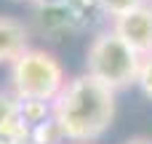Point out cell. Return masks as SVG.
Segmentation results:
<instances>
[{
    "label": "cell",
    "mask_w": 152,
    "mask_h": 144,
    "mask_svg": "<svg viewBox=\"0 0 152 144\" xmlns=\"http://www.w3.org/2000/svg\"><path fill=\"white\" fill-rule=\"evenodd\" d=\"M16 144H32V142H29V139H24V142H16Z\"/></svg>",
    "instance_id": "12"
},
{
    "label": "cell",
    "mask_w": 152,
    "mask_h": 144,
    "mask_svg": "<svg viewBox=\"0 0 152 144\" xmlns=\"http://www.w3.org/2000/svg\"><path fill=\"white\" fill-rule=\"evenodd\" d=\"M94 3H96L99 13H104V16H110V19H118V16H123V13L139 8V5L147 3V0H94Z\"/></svg>",
    "instance_id": "8"
},
{
    "label": "cell",
    "mask_w": 152,
    "mask_h": 144,
    "mask_svg": "<svg viewBox=\"0 0 152 144\" xmlns=\"http://www.w3.org/2000/svg\"><path fill=\"white\" fill-rule=\"evenodd\" d=\"M139 64H142L139 51L131 43H126L115 27L102 29L86 51V72L102 80L104 86H110L112 91H123L134 86L139 75Z\"/></svg>",
    "instance_id": "2"
},
{
    "label": "cell",
    "mask_w": 152,
    "mask_h": 144,
    "mask_svg": "<svg viewBox=\"0 0 152 144\" xmlns=\"http://www.w3.org/2000/svg\"><path fill=\"white\" fill-rule=\"evenodd\" d=\"M136 86L142 88L144 96H150V99H152V53H150V56H142L139 75H136Z\"/></svg>",
    "instance_id": "9"
},
{
    "label": "cell",
    "mask_w": 152,
    "mask_h": 144,
    "mask_svg": "<svg viewBox=\"0 0 152 144\" xmlns=\"http://www.w3.org/2000/svg\"><path fill=\"white\" fill-rule=\"evenodd\" d=\"M147 3H152V0H147Z\"/></svg>",
    "instance_id": "14"
},
{
    "label": "cell",
    "mask_w": 152,
    "mask_h": 144,
    "mask_svg": "<svg viewBox=\"0 0 152 144\" xmlns=\"http://www.w3.org/2000/svg\"><path fill=\"white\" fill-rule=\"evenodd\" d=\"M115 94L110 86L96 80L94 75L83 72L77 77H69L59 96L51 102V115L64 136V142L72 144H91L99 142L115 120Z\"/></svg>",
    "instance_id": "1"
},
{
    "label": "cell",
    "mask_w": 152,
    "mask_h": 144,
    "mask_svg": "<svg viewBox=\"0 0 152 144\" xmlns=\"http://www.w3.org/2000/svg\"><path fill=\"white\" fill-rule=\"evenodd\" d=\"M126 144H152V139H147V136H136V139H128Z\"/></svg>",
    "instance_id": "11"
},
{
    "label": "cell",
    "mask_w": 152,
    "mask_h": 144,
    "mask_svg": "<svg viewBox=\"0 0 152 144\" xmlns=\"http://www.w3.org/2000/svg\"><path fill=\"white\" fill-rule=\"evenodd\" d=\"M64 83L67 72L61 61L43 48H27L11 61V91L16 99L53 102Z\"/></svg>",
    "instance_id": "3"
},
{
    "label": "cell",
    "mask_w": 152,
    "mask_h": 144,
    "mask_svg": "<svg viewBox=\"0 0 152 144\" xmlns=\"http://www.w3.org/2000/svg\"><path fill=\"white\" fill-rule=\"evenodd\" d=\"M29 136L19 115V102L13 94L0 91V144H16Z\"/></svg>",
    "instance_id": "6"
},
{
    "label": "cell",
    "mask_w": 152,
    "mask_h": 144,
    "mask_svg": "<svg viewBox=\"0 0 152 144\" xmlns=\"http://www.w3.org/2000/svg\"><path fill=\"white\" fill-rule=\"evenodd\" d=\"M27 48H29V29L13 16H0V64H11Z\"/></svg>",
    "instance_id": "5"
},
{
    "label": "cell",
    "mask_w": 152,
    "mask_h": 144,
    "mask_svg": "<svg viewBox=\"0 0 152 144\" xmlns=\"http://www.w3.org/2000/svg\"><path fill=\"white\" fill-rule=\"evenodd\" d=\"M37 8H51V5H67V3H72V0H32Z\"/></svg>",
    "instance_id": "10"
},
{
    "label": "cell",
    "mask_w": 152,
    "mask_h": 144,
    "mask_svg": "<svg viewBox=\"0 0 152 144\" xmlns=\"http://www.w3.org/2000/svg\"><path fill=\"white\" fill-rule=\"evenodd\" d=\"M115 29L126 43H131L139 51V56H150L152 53V3H142L139 8L118 16Z\"/></svg>",
    "instance_id": "4"
},
{
    "label": "cell",
    "mask_w": 152,
    "mask_h": 144,
    "mask_svg": "<svg viewBox=\"0 0 152 144\" xmlns=\"http://www.w3.org/2000/svg\"><path fill=\"white\" fill-rule=\"evenodd\" d=\"M16 3H24V0H16Z\"/></svg>",
    "instance_id": "13"
},
{
    "label": "cell",
    "mask_w": 152,
    "mask_h": 144,
    "mask_svg": "<svg viewBox=\"0 0 152 144\" xmlns=\"http://www.w3.org/2000/svg\"><path fill=\"white\" fill-rule=\"evenodd\" d=\"M16 102H19V115L27 131L51 118V102H43V99H16Z\"/></svg>",
    "instance_id": "7"
}]
</instances>
